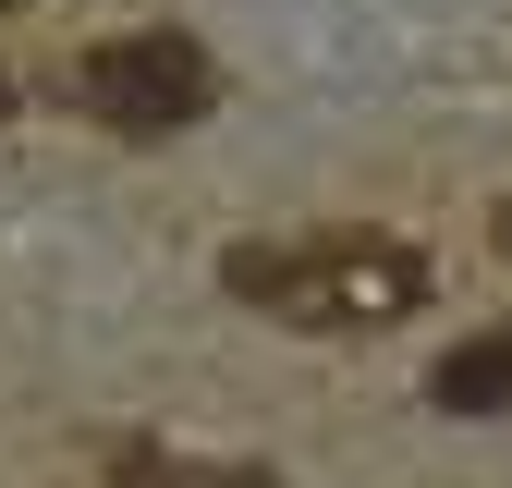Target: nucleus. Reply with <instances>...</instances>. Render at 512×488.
I'll return each mask as SVG.
<instances>
[{"mask_svg":"<svg viewBox=\"0 0 512 488\" xmlns=\"http://www.w3.org/2000/svg\"><path fill=\"white\" fill-rule=\"evenodd\" d=\"M220 281L244 305H269L293 330H366V318H403L427 293L415 244H378V232H317V244H232Z\"/></svg>","mask_w":512,"mask_h":488,"instance_id":"obj_1","label":"nucleus"},{"mask_svg":"<svg viewBox=\"0 0 512 488\" xmlns=\"http://www.w3.org/2000/svg\"><path fill=\"white\" fill-rule=\"evenodd\" d=\"M220 74H208V49L196 37H110L86 49V110L110 122V135H183V122H208Z\"/></svg>","mask_w":512,"mask_h":488,"instance_id":"obj_2","label":"nucleus"},{"mask_svg":"<svg viewBox=\"0 0 512 488\" xmlns=\"http://www.w3.org/2000/svg\"><path fill=\"white\" fill-rule=\"evenodd\" d=\"M427 403L439 415H512V330H476L427 366Z\"/></svg>","mask_w":512,"mask_h":488,"instance_id":"obj_3","label":"nucleus"},{"mask_svg":"<svg viewBox=\"0 0 512 488\" xmlns=\"http://www.w3.org/2000/svg\"><path fill=\"white\" fill-rule=\"evenodd\" d=\"M122 464V488H269V464H196V452H110Z\"/></svg>","mask_w":512,"mask_h":488,"instance_id":"obj_4","label":"nucleus"},{"mask_svg":"<svg viewBox=\"0 0 512 488\" xmlns=\"http://www.w3.org/2000/svg\"><path fill=\"white\" fill-rule=\"evenodd\" d=\"M0 122H13V86H0Z\"/></svg>","mask_w":512,"mask_h":488,"instance_id":"obj_5","label":"nucleus"},{"mask_svg":"<svg viewBox=\"0 0 512 488\" xmlns=\"http://www.w3.org/2000/svg\"><path fill=\"white\" fill-rule=\"evenodd\" d=\"M500 244H512V208H500Z\"/></svg>","mask_w":512,"mask_h":488,"instance_id":"obj_6","label":"nucleus"}]
</instances>
